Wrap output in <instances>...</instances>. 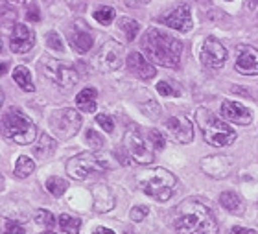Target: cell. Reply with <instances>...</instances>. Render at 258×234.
I'll list each match as a JSON object with an SVG mask.
<instances>
[{"instance_id": "1", "label": "cell", "mask_w": 258, "mask_h": 234, "mask_svg": "<svg viewBox=\"0 0 258 234\" xmlns=\"http://www.w3.org/2000/svg\"><path fill=\"white\" fill-rule=\"evenodd\" d=\"M173 227L179 234H218V221L207 205L186 199L177 207Z\"/></svg>"}, {"instance_id": "2", "label": "cell", "mask_w": 258, "mask_h": 234, "mask_svg": "<svg viewBox=\"0 0 258 234\" xmlns=\"http://www.w3.org/2000/svg\"><path fill=\"white\" fill-rule=\"evenodd\" d=\"M140 46L146 52L148 59L162 67H170V69L177 67L181 61V53H183V43L177 37L162 30H157V28H150L142 35Z\"/></svg>"}, {"instance_id": "3", "label": "cell", "mask_w": 258, "mask_h": 234, "mask_svg": "<svg viewBox=\"0 0 258 234\" xmlns=\"http://www.w3.org/2000/svg\"><path fill=\"white\" fill-rule=\"evenodd\" d=\"M196 122H198L201 133H203V139L210 146L225 148V146H231L236 140L234 129L227 122H223L221 118L216 116L214 112L207 107H199L196 111Z\"/></svg>"}, {"instance_id": "4", "label": "cell", "mask_w": 258, "mask_h": 234, "mask_svg": "<svg viewBox=\"0 0 258 234\" xmlns=\"http://www.w3.org/2000/svg\"><path fill=\"white\" fill-rule=\"evenodd\" d=\"M177 187V179L166 168H148L139 176V188L142 194L157 201H168Z\"/></svg>"}, {"instance_id": "5", "label": "cell", "mask_w": 258, "mask_h": 234, "mask_svg": "<svg viewBox=\"0 0 258 234\" xmlns=\"http://www.w3.org/2000/svg\"><path fill=\"white\" fill-rule=\"evenodd\" d=\"M2 133L8 140L21 146L32 144L33 140L37 139V128L30 118L21 111L11 107L4 112L2 116Z\"/></svg>"}, {"instance_id": "6", "label": "cell", "mask_w": 258, "mask_h": 234, "mask_svg": "<svg viewBox=\"0 0 258 234\" xmlns=\"http://www.w3.org/2000/svg\"><path fill=\"white\" fill-rule=\"evenodd\" d=\"M109 168H111L109 160L94 151H83L67 162V173L76 181H85L92 176H102Z\"/></svg>"}, {"instance_id": "7", "label": "cell", "mask_w": 258, "mask_h": 234, "mask_svg": "<svg viewBox=\"0 0 258 234\" xmlns=\"http://www.w3.org/2000/svg\"><path fill=\"white\" fill-rule=\"evenodd\" d=\"M81 128V114L74 109H59L50 114V129L61 140L72 139Z\"/></svg>"}, {"instance_id": "8", "label": "cell", "mask_w": 258, "mask_h": 234, "mask_svg": "<svg viewBox=\"0 0 258 234\" xmlns=\"http://www.w3.org/2000/svg\"><path fill=\"white\" fill-rule=\"evenodd\" d=\"M124 149L127 151L129 159L137 164H151L153 162V151L150 149L146 139L139 133L137 128H129L124 133Z\"/></svg>"}, {"instance_id": "9", "label": "cell", "mask_w": 258, "mask_h": 234, "mask_svg": "<svg viewBox=\"0 0 258 234\" xmlns=\"http://www.w3.org/2000/svg\"><path fill=\"white\" fill-rule=\"evenodd\" d=\"M43 70L50 80L54 81V83H57L59 87H63V89H70V87H74L80 81L78 70L74 67L63 63V61H57L54 57H44Z\"/></svg>"}, {"instance_id": "10", "label": "cell", "mask_w": 258, "mask_h": 234, "mask_svg": "<svg viewBox=\"0 0 258 234\" xmlns=\"http://www.w3.org/2000/svg\"><path fill=\"white\" fill-rule=\"evenodd\" d=\"M122 53H124V46L116 41H105L96 52L92 65L96 67L100 72H113L122 67Z\"/></svg>"}, {"instance_id": "11", "label": "cell", "mask_w": 258, "mask_h": 234, "mask_svg": "<svg viewBox=\"0 0 258 234\" xmlns=\"http://www.w3.org/2000/svg\"><path fill=\"white\" fill-rule=\"evenodd\" d=\"M164 131L177 144H188L194 140V126L186 116H170L164 122Z\"/></svg>"}, {"instance_id": "12", "label": "cell", "mask_w": 258, "mask_h": 234, "mask_svg": "<svg viewBox=\"0 0 258 234\" xmlns=\"http://www.w3.org/2000/svg\"><path fill=\"white\" fill-rule=\"evenodd\" d=\"M227 61V48L214 37L205 39L201 46V63L210 69H220Z\"/></svg>"}, {"instance_id": "13", "label": "cell", "mask_w": 258, "mask_h": 234, "mask_svg": "<svg viewBox=\"0 0 258 234\" xmlns=\"http://www.w3.org/2000/svg\"><path fill=\"white\" fill-rule=\"evenodd\" d=\"M234 69L243 76H258V50L249 44H240L236 50Z\"/></svg>"}, {"instance_id": "14", "label": "cell", "mask_w": 258, "mask_h": 234, "mask_svg": "<svg viewBox=\"0 0 258 234\" xmlns=\"http://www.w3.org/2000/svg\"><path fill=\"white\" fill-rule=\"evenodd\" d=\"M234 162L227 155H210L201 160V170L214 179H223L232 171Z\"/></svg>"}, {"instance_id": "15", "label": "cell", "mask_w": 258, "mask_h": 234, "mask_svg": "<svg viewBox=\"0 0 258 234\" xmlns=\"http://www.w3.org/2000/svg\"><path fill=\"white\" fill-rule=\"evenodd\" d=\"M35 44V33L26 24H15L10 33V48L15 53L30 52Z\"/></svg>"}, {"instance_id": "16", "label": "cell", "mask_w": 258, "mask_h": 234, "mask_svg": "<svg viewBox=\"0 0 258 234\" xmlns=\"http://www.w3.org/2000/svg\"><path fill=\"white\" fill-rule=\"evenodd\" d=\"M161 22L166 24L172 30L177 32H190L192 30V15H190V8L186 4L177 6L173 11H170L166 17H161Z\"/></svg>"}, {"instance_id": "17", "label": "cell", "mask_w": 258, "mask_h": 234, "mask_svg": "<svg viewBox=\"0 0 258 234\" xmlns=\"http://www.w3.org/2000/svg\"><path fill=\"white\" fill-rule=\"evenodd\" d=\"M221 116L229 122L240 124V126H247L253 122V112L236 101H223L221 103Z\"/></svg>"}, {"instance_id": "18", "label": "cell", "mask_w": 258, "mask_h": 234, "mask_svg": "<svg viewBox=\"0 0 258 234\" xmlns=\"http://www.w3.org/2000/svg\"><path fill=\"white\" fill-rule=\"evenodd\" d=\"M125 63H127V69L133 72L137 78H140V80H153L157 74L155 67L148 61V59L142 55L140 52H131L127 55V59H125Z\"/></svg>"}, {"instance_id": "19", "label": "cell", "mask_w": 258, "mask_h": 234, "mask_svg": "<svg viewBox=\"0 0 258 234\" xmlns=\"http://www.w3.org/2000/svg\"><path fill=\"white\" fill-rule=\"evenodd\" d=\"M69 41H70V46L74 48L76 52L80 53H85L89 52L92 48V43H94V39H92L91 32L87 30V28H80V30H76L74 32L70 30L69 32Z\"/></svg>"}, {"instance_id": "20", "label": "cell", "mask_w": 258, "mask_h": 234, "mask_svg": "<svg viewBox=\"0 0 258 234\" xmlns=\"http://www.w3.org/2000/svg\"><path fill=\"white\" fill-rule=\"evenodd\" d=\"M92 196H94V207L98 212H107L114 207V196L109 192L107 187L96 185L92 188Z\"/></svg>"}, {"instance_id": "21", "label": "cell", "mask_w": 258, "mask_h": 234, "mask_svg": "<svg viewBox=\"0 0 258 234\" xmlns=\"http://www.w3.org/2000/svg\"><path fill=\"white\" fill-rule=\"evenodd\" d=\"M220 203H221V207L231 214L242 216V214L245 212V205H243L242 197L238 196L236 192H223L220 196Z\"/></svg>"}, {"instance_id": "22", "label": "cell", "mask_w": 258, "mask_h": 234, "mask_svg": "<svg viewBox=\"0 0 258 234\" xmlns=\"http://www.w3.org/2000/svg\"><path fill=\"white\" fill-rule=\"evenodd\" d=\"M96 89L94 87H89V89H83L80 94L76 96V107L83 112H94L96 111Z\"/></svg>"}, {"instance_id": "23", "label": "cell", "mask_w": 258, "mask_h": 234, "mask_svg": "<svg viewBox=\"0 0 258 234\" xmlns=\"http://www.w3.org/2000/svg\"><path fill=\"white\" fill-rule=\"evenodd\" d=\"M13 80H15V83L21 87L22 91H26V92L35 91V85H33V81H32V74H30V70H28L26 67H17V69L13 70Z\"/></svg>"}, {"instance_id": "24", "label": "cell", "mask_w": 258, "mask_h": 234, "mask_svg": "<svg viewBox=\"0 0 258 234\" xmlns=\"http://www.w3.org/2000/svg\"><path fill=\"white\" fill-rule=\"evenodd\" d=\"M54 151H55V140L52 139L50 135L43 133L41 137H39L37 148H35V153H37V157H41V159H46V157H50Z\"/></svg>"}, {"instance_id": "25", "label": "cell", "mask_w": 258, "mask_h": 234, "mask_svg": "<svg viewBox=\"0 0 258 234\" xmlns=\"http://www.w3.org/2000/svg\"><path fill=\"white\" fill-rule=\"evenodd\" d=\"M35 170V162H33L30 157L26 155H21L19 159H17V164H15V176L21 177V179H26L30 177Z\"/></svg>"}, {"instance_id": "26", "label": "cell", "mask_w": 258, "mask_h": 234, "mask_svg": "<svg viewBox=\"0 0 258 234\" xmlns=\"http://www.w3.org/2000/svg\"><path fill=\"white\" fill-rule=\"evenodd\" d=\"M59 229L63 230L64 234H78L81 229V221L78 218H72L69 214H61L59 216Z\"/></svg>"}, {"instance_id": "27", "label": "cell", "mask_w": 258, "mask_h": 234, "mask_svg": "<svg viewBox=\"0 0 258 234\" xmlns=\"http://www.w3.org/2000/svg\"><path fill=\"white\" fill-rule=\"evenodd\" d=\"M118 28L124 32V35H125V39H127V41H133V39L139 35L140 24L137 21H133V19H127V17H124V19H120V21H118Z\"/></svg>"}, {"instance_id": "28", "label": "cell", "mask_w": 258, "mask_h": 234, "mask_svg": "<svg viewBox=\"0 0 258 234\" xmlns=\"http://www.w3.org/2000/svg\"><path fill=\"white\" fill-rule=\"evenodd\" d=\"M69 188V183L64 179H59V177H48L46 179V190L52 194L54 197H61Z\"/></svg>"}, {"instance_id": "29", "label": "cell", "mask_w": 258, "mask_h": 234, "mask_svg": "<svg viewBox=\"0 0 258 234\" xmlns=\"http://www.w3.org/2000/svg\"><path fill=\"white\" fill-rule=\"evenodd\" d=\"M35 223H37L39 227H44V229H52V227L55 225L54 214L50 212V210L39 208L37 212H35Z\"/></svg>"}, {"instance_id": "30", "label": "cell", "mask_w": 258, "mask_h": 234, "mask_svg": "<svg viewBox=\"0 0 258 234\" xmlns=\"http://www.w3.org/2000/svg\"><path fill=\"white\" fill-rule=\"evenodd\" d=\"M114 10L113 8H109V6H103V8H100V10L94 11V19H96L100 24H103V26H107V24H111V22L114 21Z\"/></svg>"}, {"instance_id": "31", "label": "cell", "mask_w": 258, "mask_h": 234, "mask_svg": "<svg viewBox=\"0 0 258 234\" xmlns=\"http://www.w3.org/2000/svg\"><path fill=\"white\" fill-rule=\"evenodd\" d=\"M46 44H48L52 50H55V52H63V50H64L63 41H61L59 33H57V32L46 33Z\"/></svg>"}, {"instance_id": "32", "label": "cell", "mask_w": 258, "mask_h": 234, "mask_svg": "<svg viewBox=\"0 0 258 234\" xmlns=\"http://www.w3.org/2000/svg\"><path fill=\"white\" fill-rule=\"evenodd\" d=\"M4 234H26V230H24V227L19 221L4 219Z\"/></svg>"}, {"instance_id": "33", "label": "cell", "mask_w": 258, "mask_h": 234, "mask_svg": "<svg viewBox=\"0 0 258 234\" xmlns=\"http://www.w3.org/2000/svg\"><path fill=\"white\" fill-rule=\"evenodd\" d=\"M96 122H98V126H100V128H103V131H105V133H113L114 122H113V118L109 116V114H98Z\"/></svg>"}, {"instance_id": "34", "label": "cell", "mask_w": 258, "mask_h": 234, "mask_svg": "<svg viewBox=\"0 0 258 234\" xmlns=\"http://www.w3.org/2000/svg\"><path fill=\"white\" fill-rule=\"evenodd\" d=\"M150 214V208L144 207V205H139V207H133L131 208V212H129V216H131V219L133 221H144V218Z\"/></svg>"}, {"instance_id": "35", "label": "cell", "mask_w": 258, "mask_h": 234, "mask_svg": "<svg viewBox=\"0 0 258 234\" xmlns=\"http://www.w3.org/2000/svg\"><path fill=\"white\" fill-rule=\"evenodd\" d=\"M85 139H87V142H89V146H91V148H94V149H100L103 146V139L96 133V131H92V129H89V131H87Z\"/></svg>"}, {"instance_id": "36", "label": "cell", "mask_w": 258, "mask_h": 234, "mask_svg": "<svg viewBox=\"0 0 258 234\" xmlns=\"http://www.w3.org/2000/svg\"><path fill=\"white\" fill-rule=\"evenodd\" d=\"M157 91L161 96H179V91L177 89H173L168 81H161L159 85H157Z\"/></svg>"}, {"instance_id": "37", "label": "cell", "mask_w": 258, "mask_h": 234, "mask_svg": "<svg viewBox=\"0 0 258 234\" xmlns=\"http://www.w3.org/2000/svg\"><path fill=\"white\" fill-rule=\"evenodd\" d=\"M150 139H151V142H153V146H155L157 149H162V148H164V144H166V140H164L162 133H161V131H157V129H151V131H150Z\"/></svg>"}, {"instance_id": "38", "label": "cell", "mask_w": 258, "mask_h": 234, "mask_svg": "<svg viewBox=\"0 0 258 234\" xmlns=\"http://www.w3.org/2000/svg\"><path fill=\"white\" fill-rule=\"evenodd\" d=\"M26 19H28V21H32V22H39V21H41V13H39L37 6H30V8H28Z\"/></svg>"}, {"instance_id": "39", "label": "cell", "mask_w": 258, "mask_h": 234, "mask_svg": "<svg viewBox=\"0 0 258 234\" xmlns=\"http://www.w3.org/2000/svg\"><path fill=\"white\" fill-rule=\"evenodd\" d=\"M231 234H256V232L251 229H245V227H232Z\"/></svg>"}, {"instance_id": "40", "label": "cell", "mask_w": 258, "mask_h": 234, "mask_svg": "<svg viewBox=\"0 0 258 234\" xmlns=\"http://www.w3.org/2000/svg\"><path fill=\"white\" fill-rule=\"evenodd\" d=\"M92 234H114V232L111 229H107V227H98V229H94Z\"/></svg>"}, {"instance_id": "41", "label": "cell", "mask_w": 258, "mask_h": 234, "mask_svg": "<svg viewBox=\"0 0 258 234\" xmlns=\"http://www.w3.org/2000/svg\"><path fill=\"white\" fill-rule=\"evenodd\" d=\"M8 2H13V4H22L24 0H8Z\"/></svg>"}, {"instance_id": "42", "label": "cell", "mask_w": 258, "mask_h": 234, "mask_svg": "<svg viewBox=\"0 0 258 234\" xmlns=\"http://www.w3.org/2000/svg\"><path fill=\"white\" fill-rule=\"evenodd\" d=\"M139 4H148V2H151V0H137Z\"/></svg>"}, {"instance_id": "43", "label": "cell", "mask_w": 258, "mask_h": 234, "mask_svg": "<svg viewBox=\"0 0 258 234\" xmlns=\"http://www.w3.org/2000/svg\"><path fill=\"white\" fill-rule=\"evenodd\" d=\"M124 234H135V232H131V230H125V232Z\"/></svg>"}, {"instance_id": "44", "label": "cell", "mask_w": 258, "mask_h": 234, "mask_svg": "<svg viewBox=\"0 0 258 234\" xmlns=\"http://www.w3.org/2000/svg\"><path fill=\"white\" fill-rule=\"evenodd\" d=\"M198 2H209V0H198Z\"/></svg>"}, {"instance_id": "45", "label": "cell", "mask_w": 258, "mask_h": 234, "mask_svg": "<svg viewBox=\"0 0 258 234\" xmlns=\"http://www.w3.org/2000/svg\"><path fill=\"white\" fill-rule=\"evenodd\" d=\"M43 234H55V232H43Z\"/></svg>"}, {"instance_id": "46", "label": "cell", "mask_w": 258, "mask_h": 234, "mask_svg": "<svg viewBox=\"0 0 258 234\" xmlns=\"http://www.w3.org/2000/svg\"><path fill=\"white\" fill-rule=\"evenodd\" d=\"M254 4H256V6H258V0H254Z\"/></svg>"}]
</instances>
